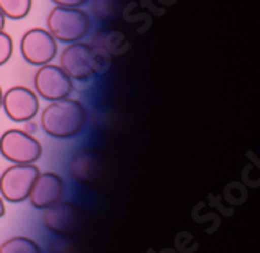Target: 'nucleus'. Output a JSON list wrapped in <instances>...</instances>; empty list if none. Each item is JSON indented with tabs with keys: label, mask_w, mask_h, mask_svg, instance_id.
I'll list each match as a JSON object with an SVG mask.
<instances>
[{
	"label": "nucleus",
	"mask_w": 260,
	"mask_h": 253,
	"mask_svg": "<svg viewBox=\"0 0 260 253\" xmlns=\"http://www.w3.org/2000/svg\"><path fill=\"white\" fill-rule=\"evenodd\" d=\"M87 120L84 106L77 100L62 98L52 101L41 113V126L44 132L55 139H72L78 135Z\"/></svg>",
	"instance_id": "nucleus-1"
},
{
	"label": "nucleus",
	"mask_w": 260,
	"mask_h": 253,
	"mask_svg": "<svg viewBox=\"0 0 260 253\" xmlns=\"http://www.w3.org/2000/svg\"><path fill=\"white\" fill-rule=\"evenodd\" d=\"M59 67L70 79L87 81L105 70V58L93 45L80 40L64 49Z\"/></svg>",
	"instance_id": "nucleus-2"
},
{
	"label": "nucleus",
	"mask_w": 260,
	"mask_h": 253,
	"mask_svg": "<svg viewBox=\"0 0 260 253\" xmlns=\"http://www.w3.org/2000/svg\"><path fill=\"white\" fill-rule=\"evenodd\" d=\"M47 31L59 42H80L90 30V17L80 7L56 5L47 17Z\"/></svg>",
	"instance_id": "nucleus-3"
},
{
	"label": "nucleus",
	"mask_w": 260,
	"mask_h": 253,
	"mask_svg": "<svg viewBox=\"0 0 260 253\" xmlns=\"http://www.w3.org/2000/svg\"><path fill=\"white\" fill-rule=\"evenodd\" d=\"M0 154L14 165H31L42 155V146L22 129H8L0 137Z\"/></svg>",
	"instance_id": "nucleus-4"
},
{
	"label": "nucleus",
	"mask_w": 260,
	"mask_h": 253,
	"mask_svg": "<svg viewBox=\"0 0 260 253\" xmlns=\"http://www.w3.org/2000/svg\"><path fill=\"white\" fill-rule=\"evenodd\" d=\"M39 176V170L31 165H13L0 176V193L8 202L19 203L27 200L31 187Z\"/></svg>",
	"instance_id": "nucleus-5"
},
{
	"label": "nucleus",
	"mask_w": 260,
	"mask_h": 253,
	"mask_svg": "<svg viewBox=\"0 0 260 253\" xmlns=\"http://www.w3.org/2000/svg\"><path fill=\"white\" fill-rule=\"evenodd\" d=\"M36 94L47 101H58L69 98L72 92V79L59 65L45 64L38 68L33 79Z\"/></svg>",
	"instance_id": "nucleus-6"
},
{
	"label": "nucleus",
	"mask_w": 260,
	"mask_h": 253,
	"mask_svg": "<svg viewBox=\"0 0 260 253\" xmlns=\"http://www.w3.org/2000/svg\"><path fill=\"white\" fill-rule=\"evenodd\" d=\"M58 40L44 28H33L22 36L20 53L31 65L50 64L58 53Z\"/></svg>",
	"instance_id": "nucleus-7"
},
{
	"label": "nucleus",
	"mask_w": 260,
	"mask_h": 253,
	"mask_svg": "<svg viewBox=\"0 0 260 253\" xmlns=\"http://www.w3.org/2000/svg\"><path fill=\"white\" fill-rule=\"evenodd\" d=\"M2 107L10 120L16 123H25L33 120L39 112V100L31 89L14 86L4 94Z\"/></svg>",
	"instance_id": "nucleus-8"
},
{
	"label": "nucleus",
	"mask_w": 260,
	"mask_h": 253,
	"mask_svg": "<svg viewBox=\"0 0 260 253\" xmlns=\"http://www.w3.org/2000/svg\"><path fill=\"white\" fill-rule=\"evenodd\" d=\"M42 221L47 230L59 236H72L80 230V212L69 202H58L45 208Z\"/></svg>",
	"instance_id": "nucleus-9"
},
{
	"label": "nucleus",
	"mask_w": 260,
	"mask_h": 253,
	"mask_svg": "<svg viewBox=\"0 0 260 253\" xmlns=\"http://www.w3.org/2000/svg\"><path fill=\"white\" fill-rule=\"evenodd\" d=\"M64 194V182L56 173H39L36 177L31 191H30V203L38 210H45L49 206L58 203Z\"/></svg>",
	"instance_id": "nucleus-10"
},
{
	"label": "nucleus",
	"mask_w": 260,
	"mask_h": 253,
	"mask_svg": "<svg viewBox=\"0 0 260 253\" xmlns=\"http://www.w3.org/2000/svg\"><path fill=\"white\" fill-rule=\"evenodd\" d=\"M97 170H99L97 155L90 151L77 154V157L72 160V173H74L75 179H78L81 182L92 180L95 177Z\"/></svg>",
	"instance_id": "nucleus-11"
},
{
	"label": "nucleus",
	"mask_w": 260,
	"mask_h": 253,
	"mask_svg": "<svg viewBox=\"0 0 260 253\" xmlns=\"http://www.w3.org/2000/svg\"><path fill=\"white\" fill-rule=\"evenodd\" d=\"M0 253H42L41 247L27 236H16L0 245Z\"/></svg>",
	"instance_id": "nucleus-12"
},
{
	"label": "nucleus",
	"mask_w": 260,
	"mask_h": 253,
	"mask_svg": "<svg viewBox=\"0 0 260 253\" xmlns=\"http://www.w3.org/2000/svg\"><path fill=\"white\" fill-rule=\"evenodd\" d=\"M30 10L31 0H0V13L13 20L27 17Z\"/></svg>",
	"instance_id": "nucleus-13"
},
{
	"label": "nucleus",
	"mask_w": 260,
	"mask_h": 253,
	"mask_svg": "<svg viewBox=\"0 0 260 253\" xmlns=\"http://www.w3.org/2000/svg\"><path fill=\"white\" fill-rule=\"evenodd\" d=\"M13 53V39L8 33L0 30V65L8 62Z\"/></svg>",
	"instance_id": "nucleus-14"
},
{
	"label": "nucleus",
	"mask_w": 260,
	"mask_h": 253,
	"mask_svg": "<svg viewBox=\"0 0 260 253\" xmlns=\"http://www.w3.org/2000/svg\"><path fill=\"white\" fill-rule=\"evenodd\" d=\"M52 2L58 7H81L87 0H52Z\"/></svg>",
	"instance_id": "nucleus-15"
},
{
	"label": "nucleus",
	"mask_w": 260,
	"mask_h": 253,
	"mask_svg": "<svg viewBox=\"0 0 260 253\" xmlns=\"http://www.w3.org/2000/svg\"><path fill=\"white\" fill-rule=\"evenodd\" d=\"M5 215V203H4V199L0 197V218Z\"/></svg>",
	"instance_id": "nucleus-16"
},
{
	"label": "nucleus",
	"mask_w": 260,
	"mask_h": 253,
	"mask_svg": "<svg viewBox=\"0 0 260 253\" xmlns=\"http://www.w3.org/2000/svg\"><path fill=\"white\" fill-rule=\"evenodd\" d=\"M4 27H5V16L0 13V30H4Z\"/></svg>",
	"instance_id": "nucleus-17"
},
{
	"label": "nucleus",
	"mask_w": 260,
	"mask_h": 253,
	"mask_svg": "<svg viewBox=\"0 0 260 253\" xmlns=\"http://www.w3.org/2000/svg\"><path fill=\"white\" fill-rule=\"evenodd\" d=\"M2 98H4V92L0 89V107H2Z\"/></svg>",
	"instance_id": "nucleus-18"
}]
</instances>
